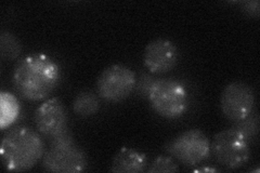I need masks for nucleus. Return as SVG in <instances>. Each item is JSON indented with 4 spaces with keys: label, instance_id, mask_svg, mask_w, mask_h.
Listing matches in <instances>:
<instances>
[{
    "label": "nucleus",
    "instance_id": "1",
    "mask_svg": "<svg viewBox=\"0 0 260 173\" xmlns=\"http://www.w3.org/2000/svg\"><path fill=\"white\" fill-rule=\"evenodd\" d=\"M59 81V65L43 53L23 57L13 72V86L16 92L28 101H42L48 97Z\"/></svg>",
    "mask_w": 260,
    "mask_h": 173
},
{
    "label": "nucleus",
    "instance_id": "2",
    "mask_svg": "<svg viewBox=\"0 0 260 173\" xmlns=\"http://www.w3.org/2000/svg\"><path fill=\"white\" fill-rule=\"evenodd\" d=\"M45 146L40 135L27 127H16L5 134L0 156L8 171H28L43 159Z\"/></svg>",
    "mask_w": 260,
    "mask_h": 173
},
{
    "label": "nucleus",
    "instance_id": "3",
    "mask_svg": "<svg viewBox=\"0 0 260 173\" xmlns=\"http://www.w3.org/2000/svg\"><path fill=\"white\" fill-rule=\"evenodd\" d=\"M50 148L43 157V168L55 173H78L87 169L84 151L75 143L70 130L51 139Z\"/></svg>",
    "mask_w": 260,
    "mask_h": 173
},
{
    "label": "nucleus",
    "instance_id": "4",
    "mask_svg": "<svg viewBox=\"0 0 260 173\" xmlns=\"http://www.w3.org/2000/svg\"><path fill=\"white\" fill-rule=\"evenodd\" d=\"M148 97L153 110L167 119L181 117L188 109V92L184 86L177 80L158 79L153 81Z\"/></svg>",
    "mask_w": 260,
    "mask_h": 173
},
{
    "label": "nucleus",
    "instance_id": "5",
    "mask_svg": "<svg viewBox=\"0 0 260 173\" xmlns=\"http://www.w3.org/2000/svg\"><path fill=\"white\" fill-rule=\"evenodd\" d=\"M210 153L222 167L239 169L249 159V142L239 130L232 127L214 136L210 143Z\"/></svg>",
    "mask_w": 260,
    "mask_h": 173
},
{
    "label": "nucleus",
    "instance_id": "6",
    "mask_svg": "<svg viewBox=\"0 0 260 173\" xmlns=\"http://www.w3.org/2000/svg\"><path fill=\"white\" fill-rule=\"evenodd\" d=\"M165 151L184 166H195L210 155V142L203 131L186 130L164 147Z\"/></svg>",
    "mask_w": 260,
    "mask_h": 173
},
{
    "label": "nucleus",
    "instance_id": "7",
    "mask_svg": "<svg viewBox=\"0 0 260 173\" xmlns=\"http://www.w3.org/2000/svg\"><path fill=\"white\" fill-rule=\"evenodd\" d=\"M137 85V77L133 70L125 65L114 64L105 68L96 81V90L103 100L120 102L127 98Z\"/></svg>",
    "mask_w": 260,
    "mask_h": 173
},
{
    "label": "nucleus",
    "instance_id": "8",
    "mask_svg": "<svg viewBox=\"0 0 260 173\" xmlns=\"http://www.w3.org/2000/svg\"><path fill=\"white\" fill-rule=\"evenodd\" d=\"M256 97L253 88L242 81H234L224 87L220 97L222 114L233 122L245 119L254 112Z\"/></svg>",
    "mask_w": 260,
    "mask_h": 173
},
{
    "label": "nucleus",
    "instance_id": "9",
    "mask_svg": "<svg viewBox=\"0 0 260 173\" xmlns=\"http://www.w3.org/2000/svg\"><path fill=\"white\" fill-rule=\"evenodd\" d=\"M68 112L60 98L52 97L45 101L35 113L36 128L45 136L53 139L68 128Z\"/></svg>",
    "mask_w": 260,
    "mask_h": 173
},
{
    "label": "nucleus",
    "instance_id": "10",
    "mask_svg": "<svg viewBox=\"0 0 260 173\" xmlns=\"http://www.w3.org/2000/svg\"><path fill=\"white\" fill-rule=\"evenodd\" d=\"M178 49L176 45L168 39L158 38L151 41L145 47L143 63L144 66L152 74L168 73L177 65Z\"/></svg>",
    "mask_w": 260,
    "mask_h": 173
},
{
    "label": "nucleus",
    "instance_id": "11",
    "mask_svg": "<svg viewBox=\"0 0 260 173\" xmlns=\"http://www.w3.org/2000/svg\"><path fill=\"white\" fill-rule=\"evenodd\" d=\"M148 164L145 154L134 148L123 147L113 158L110 171L116 173H141Z\"/></svg>",
    "mask_w": 260,
    "mask_h": 173
},
{
    "label": "nucleus",
    "instance_id": "12",
    "mask_svg": "<svg viewBox=\"0 0 260 173\" xmlns=\"http://www.w3.org/2000/svg\"><path fill=\"white\" fill-rule=\"evenodd\" d=\"M21 105L12 93L3 91L0 93V128L6 130L19 118Z\"/></svg>",
    "mask_w": 260,
    "mask_h": 173
},
{
    "label": "nucleus",
    "instance_id": "13",
    "mask_svg": "<svg viewBox=\"0 0 260 173\" xmlns=\"http://www.w3.org/2000/svg\"><path fill=\"white\" fill-rule=\"evenodd\" d=\"M99 109V98L91 91H83L78 93L74 102H73V111L81 117L92 116L98 113Z\"/></svg>",
    "mask_w": 260,
    "mask_h": 173
},
{
    "label": "nucleus",
    "instance_id": "14",
    "mask_svg": "<svg viewBox=\"0 0 260 173\" xmlns=\"http://www.w3.org/2000/svg\"><path fill=\"white\" fill-rule=\"evenodd\" d=\"M22 44L12 32L3 30L0 34V54L5 61H12L18 59L22 53Z\"/></svg>",
    "mask_w": 260,
    "mask_h": 173
},
{
    "label": "nucleus",
    "instance_id": "15",
    "mask_svg": "<svg viewBox=\"0 0 260 173\" xmlns=\"http://www.w3.org/2000/svg\"><path fill=\"white\" fill-rule=\"evenodd\" d=\"M233 128L239 130L240 132L244 136H245V139L248 142L251 141V139H254L257 135L258 130H259L258 114H256V113L254 114V112H253L245 119L235 122Z\"/></svg>",
    "mask_w": 260,
    "mask_h": 173
},
{
    "label": "nucleus",
    "instance_id": "16",
    "mask_svg": "<svg viewBox=\"0 0 260 173\" xmlns=\"http://www.w3.org/2000/svg\"><path fill=\"white\" fill-rule=\"evenodd\" d=\"M179 171V166L174 158L168 156H158L148 168L149 173H175Z\"/></svg>",
    "mask_w": 260,
    "mask_h": 173
},
{
    "label": "nucleus",
    "instance_id": "17",
    "mask_svg": "<svg viewBox=\"0 0 260 173\" xmlns=\"http://www.w3.org/2000/svg\"><path fill=\"white\" fill-rule=\"evenodd\" d=\"M241 6H242V10L247 15L251 16V18L258 19L259 2H257V0H255V2H245V3H241Z\"/></svg>",
    "mask_w": 260,
    "mask_h": 173
},
{
    "label": "nucleus",
    "instance_id": "18",
    "mask_svg": "<svg viewBox=\"0 0 260 173\" xmlns=\"http://www.w3.org/2000/svg\"><path fill=\"white\" fill-rule=\"evenodd\" d=\"M199 171H216L215 169H207V168H205V169H200Z\"/></svg>",
    "mask_w": 260,
    "mask_h": 173
}]
</instances>
